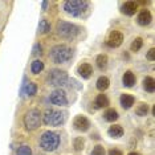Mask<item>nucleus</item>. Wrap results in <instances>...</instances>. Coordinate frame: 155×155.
Segmentation results:
<instances>
[{"label": "nucleus", "mask_w": 155, "mask_h": 155, "mask_svg": "<svg viewBox=\"0 0 155 155\" xmlns=\"http://www.w3.org/2000/svg\"><path fill=\"white\" fill-rule=\"evenodd\" d=\"M51 31V25H49V23L47 20H41L40 24H38V32L40 33H47Z\"/></svg>", "instance_id": "24"}, {"label": "nucleus", "mask_w": 155, "mask_h": 155, "mask_svg": "<svg viewBox=\"0 0 155 155\" xmlns=\"http://www.w3.org/2000/svg\"><path fill=\"white\" fill-rule=\"evenodd\" d=\"M41 121H43V115H41V113L37 109H31L24 115V125H25L27 130H31V131L38 129Z\"/></svg>", "instance_id": "6"}, {"label": "nucleus", "mask_w": 155, "mask_h": 155, "mask_svg": "<svg viewBox=\"0 0 155 155\" xmlns=\"http://www.w3.org/2000/svg\"><path fill=\"white\" fill-rule=\"evenodd\" d=\"M93 73V68L89 64H82L78 66V74L82 77V78H89Z\"/></svg>", "instance_id": "14"}, {"label": "nucleus", "mask_w": 155, "mask_h": 155, "mask_svg": "<svg viewBox=\"0 0 155 155\" xmlns=\"http://www.w3.org/2000/svg\"><path fill=\"white\" fill-rule=\"evenodd\" d=\"M80 32V28L68 21H58L57 23V33L64 38H73Z\"/></svg>", "instance_id": "7"}, {"label": "nucleus", "mask_w": 155, "mask_h": 155, "mask_svg": "<svg viewBox=\"0 0 155 155\" xmlns=\"http://www.w3.org/2000/svg\"><path fill=\"white\" fill-rule=\"evenodd\" d=\"M94 105H96V107H98V109L106 107V106H109V98L105 96V94H98L96 101H94Z\"/></svg>", "instance_id": "15"}, {"label": "nucleus", "mask_w": 155, "mask_h": 155, "mask_svg": "<svg viewBox=\"0 0 155 155\" xmlns=\"http://www.w3.org/2000/svg\"><path fill=\"white\" fill-rule=\"evenodd\" d=\"M66 114L56 109H48L43 115V122L47 126H60L65 122Z\"/></svg>", "instance_id": "2"}, {"label": "nucleus", "mask_w": 155, "mask_h": 155, "mask_svg": "<svg viewBox=\"0 0 155 155\" xmlns=\"http://www.w3.org/2000/svg\"><path fill=\"white\" fill-rule=\"evenodd\" d=\"M73 126H74V129L78 130V131H87L90 127V122H89V119L86 117H84V115H77L74 118V121H73Z\"/></svg>", "instance_id": "9"}, {"label": "nucleus", "mask_w": 155, "mask_h": 155, "mask_svg": "<svg viewBox=\"0 0 155 155\" xmlns=\"http://www.w3.org/2000/svg\"><path fill=\"white\" fill-rule=\"evenodd\" d=\"M17 155H32V150H31L29 146L27 144H23L17 149Z\"/></svg>", "instance_id": "26"}, {"label": "nucleus", "mask_w": 155, "mask_h": 155, "mask_svg": "<svg viewBox=\"0 0 155 155\" xmlns=\"http://www.w3.org/2000/svg\"><path fill=\"white\" fill-rule=\"evenodd\" d=\"M90 155H105V147L101 146V144H98V146H96L93 149Z\"/></svg>", "instance_id": "29"}, {"label": "nucleus", "mask_w": 155, "mask_h": 155, "mask_svg": "<svg viewBox=\"0 0 155 155\" xmlns=\"http://www.w3.org/2000/svg\"><path fill=\"white\" fill-rule=\"evenodd\" d=\"M74 149H76V151H81L84 149V144H85V140H84V138L82 137H78V138H76L74 139Z\"/></svg>", "instance_id": "28"}, {"label": "nucleus", "mask_w": 155, "mask_h": 155, "mask_svg": "<svg viewBox=\"0 0 155 155\" xmlns=\"http://www.w3.org/2000/svg\"><path fill=\"white\" fill-rule=\"evenodd\" d=\"M60 144L58 134L53 131H45L40 138V147L44 151H54Z\"/></svg>", "instance_id": "3"}, {"label": "nucleus", "mask_w": 155, "mask_h": 155, "mask_svg": "<svg viewBox=\"0 0 155 155\" xmlns=\"http://www.w3.org/2000/svg\"><path fill=\"white\" fill-rule=\"evenodd\" d=\"M51 58L53 60V62L56 64H64V62L69 61L73 56L72 49L66 45H56L51 49Z\"/></svg>", "instance_id": "1"}, {"label": "nucleus", "mask_w": 155, "mask_h": 155, "mask_svg": "<svg viewBox=\"0 0 155 155\" xmlns=\"http://www.w3.org/2000/svg\"><path fill=\"white\" fill-rule=\"evenodd\" d=\"M142 45H143V41H142V38H140V37H137L135 40L133 41V44H131V51H133V52H137V51H139V49L142 48Z\"/></svg>", "instance_id": "27"}, {"label": "nucleus", "mask_w": 155, "mask_h": 155, "mask_svg": "<svg viewBox=\"0 0 155 155\" xmlns=\"http://www.w3.org/2000/svg\"><path fill=\"white\" fill-rule=\"evenodd\" d=\"M89 3L85 0H69V2L64 3V9L66 13L72 16H81L86 11Z\"/></svg>", "instance_id": "4"}, {"label": "nucleus", "mask_w": 155, "mask_h": 155, "mask_svg": "<svg viewBox=\"0 0 155 155\" xmlns=\"http://www.w3.org/2000/svg\"><path fill=\"white\" fill-rule=\"evenodd\" d=\"M43 48H41V45L40 44H35V47H33V56H38V54H41L43 53Z\"/></svg>", "instance_id": "30"}, {"label": "nucleus", "mask_w": 155, "mask_h": 155, "mask_svg": "<svg viewBox=\"0 0 155 155\" xmlns=\"http://www.w3.org/2000/svg\"><path fill=\"white\" fill-rule=\"evenodd\" d=\"M151 21V13L150 11H147V9H144V11H142L138 15V24L139 25H143V27H146V25H149Z\"/></svg>", "instance_id": "12"}, {"label": "nucleus", "mask_w": 155, "mask_h": 155, "mask_svg": "<svg viewBox=\"0 0 155 155\" xmlns=\"http://www.w3.org/2000/svg\"><path fill=\"white\" fill-rule=\"evenodd\" d=\"M109 85H110V81H109L107 77L102 76V77H100V78L97 80V89L98 90H101V91L106 90L109 87Z\"/></svg>", "instance_id": "18"}, {"label": "nucleus", "mask_w": 155, "mask_h": 155, "mask_svg": "<svg viewBox=\"0 0 155 155\" xmlns=\"http://www.w3.org/2000/svg\"><path fill=\"white\" fill-rule=\"evenodd\" d=\"M137 8H138V4L134 2H126L125 4L122 5V12L127 16H133L134 13L137 12Z\"/></svg>", "instance_id": "11"}, {"label": "nucleus", "mask_w": 155, "mask_h": 155, "mask_svg": "<svg viewBox=\"0 0 155 155\" xmlns=\"http://www.w3.org/2000/svg\"><path fill=\"white\" fill-rule=\"evenodd\" d=\"M122 82L126 87H131L134 84H135V76H134V73L127 70V72L122 76Z\"/></svg>", "instance_id": "13"}, {"label": "nucleus", "mask_w": 155, "mask_h": 155, "mask_svg": "<svg viewBox=\"0 0 155 155\" xmlns=\"http://www.w3.org/2000/svg\"><path fill=\"white\" fill-rule=\"evenodd\" d=\"M129 155H139V154H138V153H130Z\"/></svg>", "instance_id": "34"}, {"label": "nucleus", "mask_w": 155, "mask_h": 155, "mask_svg": "<svg viewBox=\"0 0 155 155\" xmlns=\"http://www.w3.org/2000/svg\"><path fill=\"white\" fill-rule=\"evenodd\" d=\"M36 91H37L36 84L29 82V84H27V85H25V94H28V96H35V94H36Z\"/></svg>", "instance_id": "23"}, {"label": "nucleus", "mask_w": 155, "mask_h": 155, "mask_svg": "<svg viewBox=\"0 0 155 155\" xmlns=\"http://www.w3.org/2000/svg\"><path fill=\"white\" fill-rule=\"evenodd\" d=\"M147 111H149V106H147L146 104H139L138 107L135 109V113L138 115H140V117H143V115L147 114Z\"/></svg>", "instance_id": "25"}, {"label": "nucleus", "mask_w": 155, "mask_h": 155, "mask_svg": "<svg viewBox=\"0 0 155 155\" xmlns=\"http://www.w3.org/2000/svg\"><path fill=\"white\" fill-rule=\"evenodd\" d=\"M47 82L51 86L61 87L68 82V73L61 69H52L47 77Z\"/></svg>", "instance_id": "5"}, {"label": "nucleus", "mask_w": 155, "mask_h": 155, "mask_svg": "<svg viewBox=\"0 0 155 155\" xmlns=\"http://www.w3.org/2000/svg\"><path fill=\"white\" fill-rule=\"evenodd\" d=\"M122 41H123V35L118 32V31H113L107 38V45L110 48H117L122 44Z\"/></svg>", "instance_id": "10"}, {"label": "nucleus", "mask_w": 155, "mask_h": 155, "mask_svg": "<svg viewBox=\"0 0 155 155\" xmlns=\"http://www.w3.org/2000/svg\"><path fill=\"white\" fill-rule=\"evenodd\" d=\"M97 65L100 69H105L107 66V56L106 54H100L97 57Z\"/></svg>", "instance_id": "22"}, {"label": "nucleus", "mask_w": 155, "mask_h": 155, "mask_svg": "<svg viewBox=\"0 0 155 155\" xmlns=\"http://www.w3.org/2000/svg\"><path fill=\"white\" fill-rule=\"evenodd\" d=\"M143 87L146 91H149V93H153L155 90V81L154 78H151V77H146V78L143 80Z\"/></svg>", "instance_id": "19"}, {"label": "nucleus", "mask_w": 155, "mask_h": 155, "mask_svg": "<svg viewBox=\"0 0 155 155\" xmlns=\"http://www.w3.org/2000/svg\"><path fill=\"white\" fill-rule=\"evenodd\" d=\"M109 155H122V153L117 149H111L110 151H109Z\"/></svg>", "instance_id": "32"}, {"label": "nucleus", "mask_w": 155, "mask_h": 155, "mask_svg": "<svg viewBox=\"0 0 155 155\" xmlns=\"http://www.w3.org/2000/svg\"><path fill=\"white\" fill-rule=\"evenodd\" d=\"M121 105L123 109H130L134 105V97L130 94H122L121 96Z\"/></svg>", "instance_id": "16"}, {"label": "nucleus", "mask_w": 155, "mask_h": 155, "mask_svg": "<svg viewBox=\"0 0 155 155\" xmlns=\"http://www.w3.org/2000/svg\"><path fill=\"white\" fill-rule=\"evenodd\" d=\"M147 60H150V61H154L155 60V49H150L149 53H147Z\"/></svg>", "instance_id": "31"}, {"label": "nucleus", "mask_w": 155, "mask_h": 155, "mask_svg": "<svg viewBox=\"0 0 155 155\" xmlns=\"http://www.w3.org/2000/svg\"><path fill=\"white\" fill-rule=\"evenodd\" d=\"M104 118H105V121H107V122H114L118 119V113H117V110H114V109H109L104 114Z\"/></svg>", "instance_id": "20"}, {"label": "nucleus", "mask_w": 155, "mask_h": 155, "mask_svg": "<svg viewBox=\"0 0 155 155\" xmlns=\"http://www.w3.org/2000/svg\"><path fill=\"white\" fill-rule=\"evenodd\" d=\"M51 102L53 105H57V106H66V105H68V98H66L65 91L61 90V89H57V90L52 91Z\"/></svg>", "instance_id": "8"}, {"label": "nucleus", "mask_w": 155, "mask_h": 155, "mask_svg": "<svg viewBox=\"0 0 155 155\" xmlns=\"http://www.w3.org/2000/svg\"><path fill=\"white\" fill-rule=\"evenodd\" d=\"M109 135L113 137V138H121V137L123 135V129H122V126H119V125L111 126V127L109 129Z\"/></svg>", "instance_id": "17"}, {"label": "nucleus", "mask_w": 155, "mask_h": 155, "mask_svg": "<svg viewBox=\"0 0 155 155\" xmlns=\"http://www.w3.org/2000/svg\"><path fill=\"white\" fill-rule=\"evenodd\" d=\"M43 69H44V62L40 61V60H35L32 65H31V70H32L33 74H38L40 72H43Z\"/></svg>", "instance_id": "21"}, {"label": "nucleus", "mask_w": 155, "mask_h": 155, "mask_svg": "<svg viewBox=\"0 0 155 155\" xmlns=\"http://www.w3.org/2000/svg\"><path fill=\"white\" fill-rule=\"evenodd\" d=\"M48 4H49V2H43V9H47Z\"/></svg>", "instance_id": "33"}]
</instances>
